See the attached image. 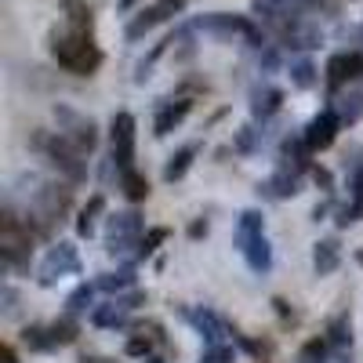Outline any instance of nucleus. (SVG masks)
<instances>
[{
    "instance_id": "obj_10",
    "label": "nucleus",
    "mask_w": 363,
    "mask_h": 363,
    "mask_svg": "<svg viewBox=\"0 0 363 363\" xmlns=\"http://www.w3.org/2000/svg\"><path fill=\"white\" fill-rule=\"evenodd\" d=\"M356 77H363V55H335L327 62V84L330 87H342Z\"/></svg>"
},
{
    "instance_id": "obj_18",
    "label": "nucleus",
    "mask_w": 363,
    "mask_h": 363,
    "mask_svg": "<svg viewBox=\"0 0 363 363\" xmlns=\"http://www.w3.org/2000/svg\"><path fill=\"white\" fill-rule=\"evenodd\" d=\"M200 153V145H186V149H178V153L171 157V164L164 167V178L167 182H178L182 174H186L189 167H193V157Z\"/></svg>"
},
{
    "instance_id": "obj_27",
    "label": "nucleus",
    "mask_w": 363,
    "mask_h": 363,
    "mask_svg": "<svg viewBox=\"0 0 363 363\" xmlns=\"http://www.w3.org/2000/svg\"><path fill=\"white\" fill-rule=\"evenodd\" d=\"M66 11H69V26L77 29V33H91V11H87L84 4L69 0V4H66Z\"/></svg>"
},
{
    "instance_id": "obj_25",
    "label": "nucleus",
    "mask_w": 363,
    "mask_h": 363,
    "mask_svg": "<svg viewBox=\"0 0 363 363\" xmlns=\"http://www.w3.org/2000/svg\"><path fill=\"white\" fill-rule=\"evenodd\" d=\"M95 287H102V291H128V287H135V272H131V269L106 272V277H102Z\"/></svg>"
},
{
    "instance_id": "obj_35",
    "label": "nucleus",
    "mask_w": 363,
    "mask_h": 363,
    "mask_svg": "<svg viewBox=\"0 0 363 363\" xmlns=\"http://www.w3.org/2000/svg\"><path fill=\"white\" fill-rule=\"evenodd\" d=\"M200 363H233V352H229L225 345H211L207 356H203Z\"/></svg>"
},
{
    "instance_id": "obj_37",
    "label": "nucleus",
    "mask_w": 363,
    "mask_h": 363,
    "mask_svg": "<svg viewBox=\"0 0 363 363\" xmlns=\"http://www.w3.org/2000/svg\"><path fill=\"white\" fill-rule=\"evenodd\" d=\"M272 306H277V313H280V320H284V323H294V320H298V316H294V309L287 306L284 298H272Z\"/></svg>"
},
{
    "instance_id": "obj_46",
    "label": "nucleus",
    "mask_w": 363,
    "mask_h": 363,
    "mask_svg": "<svg viewBox=\"0 0 363 363\" xmlns=\"http://www.w3.org/2000/svg\"><path fill=\"white\" fill-rule=\"evenodd\" d=\"M356 262H359V265H363V247H359V251H356Z\"/></svg>"
},
{
    "instance_id": "obj_26",
    "label": "nucleus",
    "mask_w": 363,
    "mask_h": 363,
    "mask_svg": "<svg viewBox=\"0 0 363 363\" xmlns=\"http://www.w3.org/2000/svg\"><path fill=\"white\" fill-rule=\"evenodd\" d=\"M167 236H171L167 229H149L145 236H138V258H149V255H153V251L164 244Z\"/></svg>"
},
{
    "instance_id": "obj_15",
    "label": "nucleus",
    "mask_w": 363,
    "mask_h": 363,
    "mask_svg": "<svg viewBox=\"0 0 363 363\" xmlns=\"http://www.w3.org/2000/svg\"><path fill=\"white\" fill-rule=\"evenodd\" d=\"M128 306H120V301H109V306H99L95 313H91V323L95 327H124L128 320Z\"/></svg>"
},
{
    "instance_id": "obj_9",
    "label": "nucleus",
    "mask_w": 363,
    "mask_h": 363,
    "mask_svg": "<svg viewBox=\"0 0 363 363\" xmlns=\"http://www.w3.org/2000/svg\"><path fill=\"white\" fill-rule=\"evenodd\" d=\"M66 211H69V189L66 186H44L37 193V218L55 222L58 215H66Z\"/></svg>"
},
{
    "instance_id": "obj_16",
    "label": "nucleus",
    "mask_w": 363,
    "mask_h": 363,
    "mask_svg": "<svg viewBox=\"0 0 363 363\" xmlns=\"http://www.w3.org/2000/svg\"><path fill=\"white\" fill-rule=\"evenodd\" d=\"M262 189H265L269 196H277V200H287V196L298 193V174H291V171H277Z\"/></svg>"
},
{
    "instance_id": "obj_41",
    "label": "nucleus",
    "mask_w": 363,
    "mask_h": 363,
    "mask_svg": "<svg viewBox=\"0 0 363 363\" xmlns=\"http://www.w3.org/2000/svg\"><path fill=\"white\" fill-rule=\"evenodd\" d=\"M0 356H4V363H18V356H15V349H11V345L0 349Z\"/></svg>"
},
{
    "instance_id": "obj_39",
    "label": "nucleus",
    "mask_w": 363,
    "mask_h": 363,
    "mask_svg": "<svg viewBox=\"0 0 363 363\" xmlns=\"http://www.w3.org/2000/svg\"><path fill=\"white\" fill-rule=\"evenodd\" d=\"M352 196H356V200H363V167H359V174L352 178Z\"/></svg>"
},
{
    "instance_id": "obj_19",
    "label": "nucleus",
    "mask_w": 363,
    "mask_h": 363,
    "mask_svg": "<svg viewBox=\"0 0 363 363\" xmlns=\"http://www.w3.org/2000/svg\"><path fill=\"white\" fill-rule=\"evenodd\" d=\"M102 207H106L102 193H95V196L87 200V207L80 211V218H77V233H80V236H91V233H95V218L102 215Z\"/></svg>"
},
{
    "instance_id": "obj_6",
    "label": "nucleus",
    "mask_w": 363,
    "mask_h": 363,
    "mask_svg": "<svg viewBox=\"0 0 363 363\" xmlns=\"http://www.w3.org/2000/svg\"><path fill=\"white\" fill-rule=\"evenodd\" d=\"M55 116H58V124H62L58 131H62V135H66V138H69L73 145H80L84 153H91V149L99 145V128L91 124L87 116H80L77 109H66V106H58V109H55Z\"/></svg>"
},
{
    "instance_id": "obj_13",
    "label": "nucleus",
    "mask_w": 363,
    "mask_h": 363,
    "mask_svg": "<svg viewBox=\"0 0 363 363\" xmlns=\"http://www.w3.org/2000/svg\"><path fill=\"white\" fill-rule=\"evenodd\" d=\"M186 316L196 323V330H203L211 345H222V338H225V335H233V330H229L215 313H207V309H200V313H186Z\"/></svg>"
},
{
    "instance_id": "obj_36",
    "label": "nucleus",
    "mask_w": 363,
    "mask_h": 363,
    "mask_svg": "<svg viewBox=\"0 0 363 363\" xmlns=\"http://www.w3.org/2000/svg\"><path fill=\"white\" fill-rule=\"evenodd\" d=\"M236 149H240V153H251V149H255V128H240L236 131Z\"/></svg>"
},
{
    "instance_id": "obj_32",
    "label": "nucleus",
    "mask_w": 363,
    "mask_h": 363,
    "mask_svg": "<svg viewBox=\"0 0 363 363\" xmlns=\"http://www.w3.org/2000/svg\"><path fill=\"white\" fill-rule=\"evenodd\" d=\"M291 77H294V84H298V87H313V80H316V69H313V62H294Z\"/></svg>"
},
{
    "instance_id": "obj_40",
    "label": "nucleus",
    "mask_w": 363,
    "mask_h": 363,
    "mask_svg": "<svg viewBox=\"0 0 363 363\" xmlns=\"http://www.w3.org/2000/svg\"><path fill=\"white\" fill-rule=\"evenodd\" d=\"M203 233H207V222H203V218H200V222H193V225H189V236H193V240H200V236H203Z\"/></svg>"
},
{
    "instance_id": "obj_1",
    "label": "nucleus",
    "mask_w": 363,
    "mask_h": 363,
    "mask_svg": "<svg viewBox=\"0 0 363 363\" xmlns=\"http://www.w3.org/2000/svg\"><path fill=\"white\" fill-rule=\"evenodd\" d=\"M55 62L77 73V77H91L99 66H102V51L91 44V33H66V37H55Z\"/></svg>"
},
{
    "instance_id": "obj_44",
    "label": "nucleus",
    "mask_w": 363,
    "mask_h": 363,
    "mask_svg": "<svg viewBox=\"0 0 363 363\" xmlns=\"http://www.w3.org/2000/svg\"><path fill=\"white\" fill-rule=\"evenodd\" d=\"M142 363H164V359H160V356H145Z\"/></svg>"
},
{
    "instance_id": "obj_3",
    "label": "nucleus",
    "mask_w": 363,
    "mask_h": 363,
    "mask_svg": "<svg viewBox=\"0 0 363 363\" xmlns=\"http://www.w3.org/2000/svg\"><path fill=\"white\" fill-rule=\"evenodd\" d=\"M29 225H22L11 211H4V222H0V255H4V265L11 269H26L29 265Z\"/></svg>"
},
{
    "instance_id": "obj_7",
    "label": "nucleus",
    "mask_w": 363,
    "mask_h": 363,
    "mask_svg": "<svg viewBox=\"0 0 363 363\" xmlns=\"http://www.w3.org/2000/svg\"><path fill=\"white\" fill-rule=\"evenodd\" d=\"M113 160L120 171H131V160H135V116L131 113L113 116Z\"/></svg>"
},
{
    "instance_id": "obj_17",
    "label": "nucleus",
    "mask_w": 363,
    "mask_h": 363,
    "mask_svg": "<svg viewBox=\"0 0 363 363\" xmlns=\"http://www.w3.org/2000/svg\"><path fill=\"white\" fill-rule=\"evenodd\" d=\"M262 233H265L262 211H244V215H240V229H236V244L244 247L247 240H255V236H262Z\"/></svg>"
},
{
    "instance_id": "obj_30",
    "label": "nucleus",
    "mask_w": 363,
    "mask_h": 363,
    "mask_svg": "<svg viewBox=\"0 0 363 363\" xmlns=\"http://www.w3.org/2000/svg\"><path fill=\"white\" fill-rule=\"evenodd\" d=\"M327 338H316V342H309L306 349H301V363H323L327 359Z\"/></svg>"
},
{
    "instance_id": "obj_4",
    "label": "nucleus",
    "mask_w": 363,
    "mask_h": 363,
    "mask_svg": "<svg viewBox=\"0 0 363 363\" xmlns=\"http://www.w3.org/2000/svg\"><path fill=\"white\" fill-rule=\"evenodd\" d=\"M66 272H80V258H77V247L73 244H55L44 262H40V272H37V284L40 287H51L55 280H62Z\"/></svg>"
},
{
    "instance_id": "obj_29",
    "label": "nucleus",
    "mask_w": 363,
    "mask_h": 363,
    "mask_svg": "<svg viewBox=\"0 0 363 363\" xmlns=\"http://www.w3.org/2000/svg\"><path fill=\"white\" fill-rule=\"evenodd\" d=\"M91 294H95V287H87V284H80L73 294H69V301H66V306H69V313H84L87 306H91Z\"/></svg>"
},
{
    "instance_id": "obj_34",
    "label": "nucleus",
    "mask_w": 363,
    "mask_h": 363,
    "mask_svg": "<svg viewBox=\"0 0 363 363\" xmlns=\"http://www.w3.org/2000/svg\"><path fill=\"white\" fill-rule=\"evenodd\" d=\"M233 342H236L240 349H247L251 356H265V352H269V342H251V338H244V335H236V330H233Z\"/></svg>"
},
{
    "instance_id": "obj_43",
    "label": "nucleus",
    "mask_w": 363,
    "mask_h": 363,
    "mask_svg": "<svg viewBox=\"0 0 363 363\" xmlns=\"http://www.w3.org/2000/svg\"><path fill=\"white\" fill-rule=\"evenodd\" d=\"M327 211H330V207H327V203H316V211H313V218H316V222H320V218H323V215H327Z\"/></svg>"
},
{
    "instance_id": "obj_23",
    "label": "nucleus",
    "mask_w": 363,
    "mask_h": 363,
    "mask_svg": "<svg viewBox=\"0 0 363 363\" xmlns=\"http://www.w3.org/2000/svg\"><path fill=\"white\" fill-rule=\"evenodd\" d=\"M77 335H80V327H77L73 313L51 323V338H55V345H69V342H77Z\"/></svg>"
},
{
    "instance_id": "obj_11",
    "label": "nucleus",
    "mask_w": 363,
    "mask_h": 363,
    "mask_svg": "<svg viewBox=\"0 0 363 363\" xmlns=\"http://www.w3.org/2000/svg\"><path fill=\"white\" fill-rule=\"evenodd\" d=\"M338 262H342L338 240H320V244L313 247V269H316V277H330V272L338 269Z\"/></svg>"
},
{
    "instance_id": "obj_45",
    "label": "nucleus",
    "mask_w": 363,
    "mask_h": 363,
    "mask_svg": "<svg viewBox=\"0 0 363 363\" xmlns=\"http://www.w3.org/2000/svg\"><path fill=\"white\" fill-rule=\"evenodd\" d=\"M135 4V0H120V8H131Z\"/></svg>"
},
{
    "instance_id": "obj_21",
    "label": "nucleus",
    "mask_w": 363,
    "mask_h": 363,
    "mask_svg": "<svg viewBox=\"0 0 363 363\" xmlns=\"http://www.w3.org/2000/svg\"><path fill=\"white\" fill-rule=\"evenodd\" d=\"M280 102H284V95H280L277 87H258V91H255V102H251V109H255L258 116H272V113L280 109Z\"/></svg>"
},
{
    "instance_id": "obj_31",
    "label": "nucleus",
    "mask_w": 363,
    "mask_h": 363,
    "mask_svg": "<svg viewBox=\"0 0 363 363\" xmlns=\"http://www.w3.org/2000/svg\"><path fill=\"white\" fill-rule=\"evenodd\" d=\"M153 26H157V15H153V8H149V11H142V15L128 26V37L135 40V37H142V33H145V29H153Z\"/></svg>"
},
{
    "instance_id": "obj_5",
    "label": "nucleus",
    "mask_w": 363,
    "mask_h": 363,
    "mask_svg": "<svg viewBox=\"0 0 363 363\" xmlns=\"http://www.w3.org/2000/svg\"><path fill=\"white\" fill-rule=\"evenodd\" d=\"M142 236V215L138 211H124V215H113L106 225V247L113 255H128V247Z\"/></svg>"
},
{
    "instance_id": "obj_42",
    "label": "nucleus",
    "mask_w": 363,
    "mask_h": 363,
    "mask_svg": "<svg viewBox=\"0 0 363 363\" xmlns=\"http://www.w3.org/2000/svg\"><path fill=\"white\" fill-rule=\"evenodd\" d=\"M80 363H113V359H106V356H80Z\"/></svg>"
},
{
    "instance_id": "obj_2",
    "label": "nucleus",
    "mask_w": 363,
    "mask_h": 363,
    "mask_svg": "<svg viewBox=\"0 0 363 363\" xmlns=\"http://www.w3.org/2000/svg\"><path fill=\"white\" fill-rule=\"evenodd\" d=\"M33 145L37 149H44V153L51 157V164L62 171L66 178H73V182H80L84 178V149L80 145H73L66 135H37L33 138Z\"/></svg>"
},
{
    "instance_id": "obj_12",
    "label": "nucleus",
    "mask_w": 363,
    "mask_h": 363,
    "mask_svg": "<svg viewBox=\"0 0 363 363\" xmlns=\"http://www.w3.org/2000/svg\"><path fill=\"white\" fill-rule=\"evenodd\" d=\"M189 109H193V102L189 99H178V102H167L160 113H157V135H171L178 124H182V120H186L189 116Z\"/></svg>"
},
{
    "instance_id": "obj_24",
    "label": "nucleus",
    "mask_w": 363,
    "mask_h": 363,
    "mask_svg": "<svg viewBox=\"0 0 363 363\" xmlns=\"http://www.w3.org/2000/svg\"><path fill=\"white\" fill-rule=\"evenodd\" d=\"M22 342L29 345V349H37V352H44V349H51L55 345V338H51V327H26L22 330Z\"/></svg>"
},
{
    "instance_id": "obj_33",
    "label": "nucleus",
    "mask_w": 363,
    "mask_h": 363,
    "mask_svg": "<svg viewBox=\"0 0 363 363\" xmlns=\"http://www.w3.org/2000/svg\"><path fill=\"white\" fill-rule=\"evenodd\" d=\"M182 4H186V0H157V4H153L157 22H164V18H171L174 11H182Z\"/></svg>"
},
{
    "instance_id": "obj_28",
    "label": "nucleus",
    "mask_w": 363,
    "mask_h": 363,
    "mask_svg": "<svg viewBox=\"0 0 363 363\" xmlns=\"http://www.w3.org/2000/svg\"><path fill=\"white\" fill-rule=\"evenodd\" d=\"M153 342H157L153 335H145V330H138L135 338H128L124 352H128V356H138V359H145V356H149V349H153Z\"/></svg>"
},
{
    "instance_id": "obj_22",
    "label": "nucleus",
    "mask_w": 363,
    "mask_h": 363,
    "mask_svg": "<svg viewBox=\"0 0 363 363\" xmlns=\"http://www.w3.org/2000/svg\"><path fill=\"white\" fill-rule=\"evenodd\" d=\"M327 342L338 345V349H349V345H352V323H349V316H335V320H330Z\"/></svg>"
},
{
    "instance_id": "obj_8",
    "label": "nucleus",
    "mask_w": 363,
    "mask_h": 363,
    "mask_svg": "<svg viewBox=\"0 0 363 363\" xmlns=\"http://www.w3.org/2000/svg\"><path fill=\"white\" fill-rule=\"evenodd\" d=\"M338 128H342V116H338L335 109H327V113L313 116L309 128H306V145L313 149V153H316V149H327L330 142H335Z\"/></svg>"
},
{
    "instance_id": "obj_20",
    "label": "nucleus",
    "mask_w": 363,
    "mask_h": 363,
    "mask_svg": "<svg viewBox=\"0 0 363 363\" xmlns=\"http://www.w3.org/2000/svg\"><path fill=\"white\" fill-rule=\"evenodd\" d=\"M120 186H124V196L131 200V203H142L145 196H149V182L131 167V171H124V174H120Z\"/></svg>"
},
{
    "instance_id": "obj_14",
    "label": "nucleus",
    "mask_w": 363,
    "mask_h": 363,
    "mask_svg": "<svg viewBox=\"0 0 363 363\" xmlns=\"http://www.w3.org/2000/svg\"><path fill=\"white\" fill-rule=\"evenodd\" d=\"M244 258H247V265L255 269V272H269V265H272V251H269V240H265V233L262 236H255V240H247L244 247Z\"/></svg>"
},
{
    "instance_id": "obj_38",
    "label": "nucleus",
    "mask_w": 363,
    "mask_h": 363,
    "mask_svg": "<svg viewBox=\"0 0 363 363\" xmlns=\"http://www.w3.org/2000/svg\"><path fill=\"white\" fill-rule=\"evenodd\" d=\"M313 182H316V186H323V189H330V171H323V167H313Z\"/></svg>"
}]
</instances>
